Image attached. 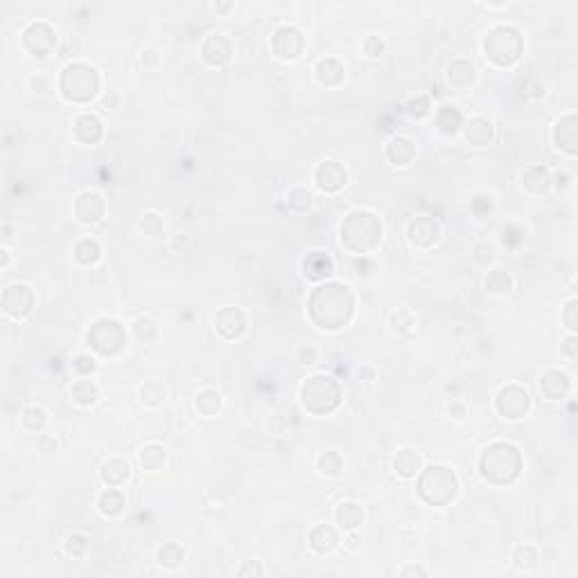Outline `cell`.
I'll return each mask as SVG.
<instances>
[{
    "label": "cell",
    "instance_id": "1",
    "mask_svg": "<svg viewBox=\"0 0 578 578\" xmlns=\"http://www.w3.org/2000/svg\"><path fill=\"white\" fill-rule=\"evenodd\" d=\"M97 88V75L88 66H70L64 75V93L70 99H88Z\"/></svg>",
    "mask_w": 578,
    "mask_h": 578
},
{
    "label": "cell",
    "instance_id": "2",
    "mask_svg": "<svg viewBox=\"0 0 578 578\" xmlns=\"http://www.w3.org/2000/svg\"><path fill=\"white\" fill-rule=\"evenodd\" d=\"M517 456V450L511 445H493L490 450H486L481 459V472L486 479H493L495 472H511V476L517 474V465H509V459Z\"/></svg>",
    "mask_w": 578,
    "mask_h": 578
},
{
    "label": "cell",
    "instance_id": "3",
    "mask_svg": "<svg viewBox=\"0 0 578 578\" xmlns=\"http://www.w3.org/2000/svg\"><path fill=\"white\" fill-rule=\"evenodd\" d=\"M506 398H511L509 400V407H502V413L506 415V418H520V415L526 411V407H529V393L522 391V389H506L502 391Z\"/></svg>",
    "mask_w": 578,
    "mask_h": 578
},
{
    "label": "cell",
    "instance_id": "4",
    "mask_svg": "<svg viewBox=\"0 0 578 578\" xmlns=\"http://www.w3.org/2000/svg\"><path fill=\"white\" fill-rule=\"evenodd\" d=\"M341 184H346V172L334 163V160L319 167V186L323 190H337Z\"/></svg>",
    "mask_w": 578,
    "mask_h": 578
},
{
    "label": "cell",
    "instance_id": "5",
    "mask_svg": "<svg viewBox=\"0 0 578 578\" xmlns=\"http://www.w3.org/2000/svg\"><path fill=\"white\" fill-rule=\"evenodd\" d=\"M332 269V262L328 256H321V253H314L305 260V273H310V278H323L328 276Z\"/></svg>",
    "mask_w": 578,
    "mask_h": 578
},
{
    "label": "cell",
    "instance_id": "6",
    "mask_svg": "<svg viewBox=\"0 0 578 578\" xmlns=\"http://www.w3.org/2000/svg\"><path fill=\"white\" fill-rule=\"evenodd\" d=\"M337 517H339L341 526H346V529H355V526L362 522V511L355 504H341Z\"/></svg>",
    "mask_w": 578,
    "mask_h": 578
}]
</instances>
